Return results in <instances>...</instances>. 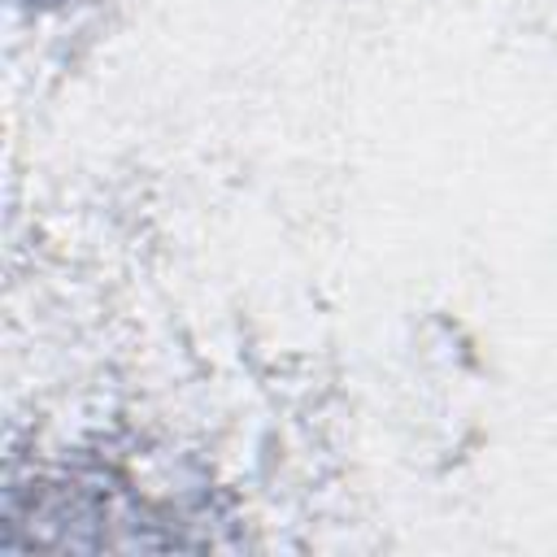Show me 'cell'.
<instances>
[{
	"label": "cell",
	"mask_w": 557,
	"mask_h": 557,
	"mask_svg": "<svg viewBox=\"0 0 557 557\" xmlns=\"http://www.w3.org/2000/svg\"><path fill=\"white\" fill-rule=\"evenodd\" d=\"M26 4H57V0H26Z\"/></svg>",
	"instance_id": "cell-1"
}]
</instances>
